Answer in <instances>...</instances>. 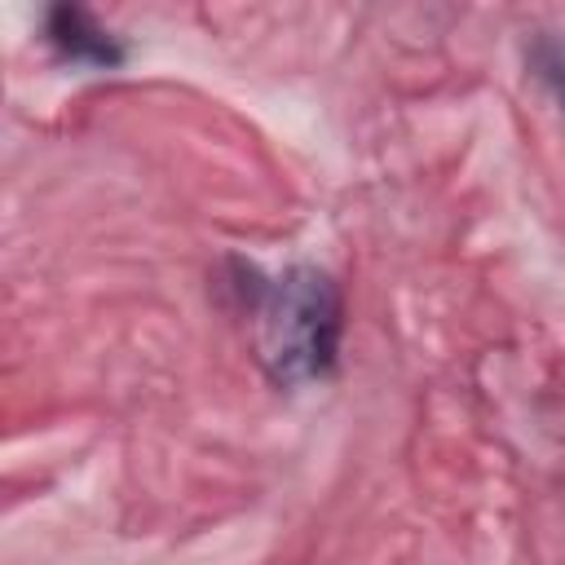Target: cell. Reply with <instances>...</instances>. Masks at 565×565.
I'll use <instances>...</instances> for the list:
<instances>
[{"instance_id":"cell-1","label":"cell","mask_w":565,"mask_h":565,"mask_svg":"<svg viewBox=\"0 0 565 565\" xmlns=\"http://www.w3.org/2000/svg\"><path fill=\"white\" fill-rule=\"evenodd\" d=\"M247 313L256 322V353L274 384L322 380L340 349V291L331 274L291 265L278 278L252 269Z\"/></svg>"},{"instance_id":"cell-2","label":"cell","mask_w":565,"mask_h":565,"mask_svg":"<svg viewBox=\"0 0 565 565\" xmlns=\"http://www.w3.org/2000/svg\"><path fill=\"white\" fill-rule=\"evenodd\" d=\"M44 40L79 66H97V71H115L124 62V44L79 4H53L44 13Z\"/></svg>"},{"instance_id":"cell-3","label":"cell","mask_w":565,"mask_h":565,"mask_svg":"<svg viewBox=\"0 0 565 565\" xmlns=\"http://www.w3.org/2000/svg\"><path fill=\"white\" fill-rule=\"evenodd\" d=\"M525 62H530V75L543 84V93L565 110V40L552 31H539L525 49Z\"/></svg>"}]
</instances>
